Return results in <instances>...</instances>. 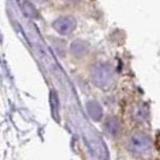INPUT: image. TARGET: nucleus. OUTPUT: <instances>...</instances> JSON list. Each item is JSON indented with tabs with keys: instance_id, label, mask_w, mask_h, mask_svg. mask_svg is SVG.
<instances>
[{
	"instance_id": "nucleus-1",
	"label": "nucleus",
	"mask_w": 160,
	"mask_h": 160,
	"mask_svg": "<svg viewBox=\"0 0 160 160\" xmlns=\"http://www.w3.org/2000/svg\"><path fill=\"white\" fill-rule=\"evenodd\" d=\"M149 138L143 134H135L131 138V146L137 152H143L149 147Z\"/></svg>"
},
{
	"instance_id": "nucleus-2",
	"label": "nucleus",
	"mask_w": 160,
	"mask_h": 160,
	"mask_svg": "<svg viewBox=\"0 0 160 160\" xmlns=\"http://www.w3.org/2000/svg\"><path fill=\"white\" fill-rule=\"evenodd\" d=\"M53 25L56 27L58 32H60V34H68V32H71L72 27L75 25V22L72 21L71 18L65 17V18H59Z\"/></svg>"
}]
</instances>
